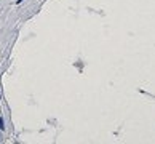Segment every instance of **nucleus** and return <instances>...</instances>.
Returning a JSON list of instances; mask_svg holds the SVG:
<instances>
[{
	"label": "nucleus",
	"instance_id": "nucleus-1",
	"mask_svg": "<svg viewBox=\"0 0 155 144\" xmlns=\"http://www.w3.org/2000/svg\"><path fill=\"white\" fill-rule=\"evenodd\" d=\"M0 128H3V120L0 119Z\"/></svg>",
	"mask_w": 155,
	"mask_h": 144
}]
</instances>
